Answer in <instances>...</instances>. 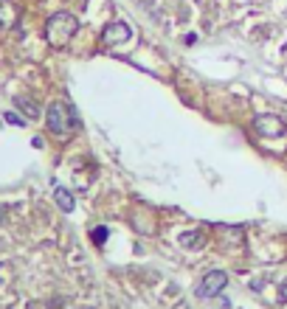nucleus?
<instances>
[{
  "mask_svg": "<svg viewBox=\"0 0 287 309\" xmlns=\"http://www.w3.org/2000/svg\"><path fill=\"white\" fill-rule=\"evenodd\" d=\"M93 242H96V245H104V242H107V228H104V225H99V228H93Z\"/></svg>",
  "mask_w": 287,
  "mask_h": 309,
  "instance_id": "6e6552de",
  "label": "nucleus"
},
{
  "mask_svg": "<svg viewBox=\"0 0 287 309\" xmlns=\"http://www.w3.org/2000/svg\"><path fill=\"white\" fill-rule=\"evenodd\" d=\"M14 20H17V12L9 0H0V28H12Z\"/></svg>",
  "mask_w": 287,
  "mask_h": 309,
  "instance_id": "423d86ee",
  "label": "nucleus"
},
{
  "mask_svg": "<svg viewBox=\"0 0 287 309\" xmlns=\"http://www.w3.org/2000/svg\"><path fill=\"white\" fill-rule=\"evenodd\" d=\"M253 126H256V132L265 138H279L285 135V121L279 118V115H256V121H253Z\"/></svg>",
  "mask_w": 287,
  "mask_h": 309,
  "instance_id": "20e7f679",
  "label": "nucleus"
},
{
  "mask_svg": "<svg viewBox=\"0 0 287 309\" xmlns=\"http://www.w3.org/2000/svg\"><path fill=\"white\" fill-rule=\"evenodd\" d=\"M76 124V115L65 102H54L48 107V129L57 132V135H65L70 126Z\"/></svg>",
  "mask_w": 287,
  "mask_h": 309,
  "instance_id": "f03ea898",
  "label": "nucleus"
},
{
  "mask_svg": "<svg viewBox=\"0 0 287 309\" xmlns=\"http://www.w3.org/2000/svg\"><path fill=\"white\" fill-rule=\"evenodd\" d=\"M279 292H282V301H287V278L282 281V289H279Z\"/></svg>",
  "mask_w": 287,
  "mask_h": 309,
  "instance_id": "9b49d317",
  "label": "nucleus"
},
{
  "mask_svg": "<svg viewBox=\"0 0 287 309\" xmlns=\"http://www.w3.org/2000/svg\"><path fill=\"white\" fill-rule=\"evenodd\" d=\"M3 118H6L9 124H14V126H23V124H25V121H23V118H20V115H17V113H6V115H3Z\"/></svg>",
  "mask_w": 287,
  "mask_h": 309,
  "instance_id": "1a4fd4ad",
  "label": "nucleus"
},
{
  "mask_svg": "<svg viewBox=\"0 0 287 309\" xmlns=\"http://www.w3.org/2000/svg\"><path fill=\"white\" fill-rule=\"evenodd\" d=\"M54 200H57V206L62 208L65 214H70V211H73V206H76V200H73V194H70L68 188H62V185H59L57 191H54Z\"/></svg>",
  "mask_w": 287,
  "mask_h": 309,
  "instance_id": "0eeeda50",
  "label": "nucleus"
},
{
  "mask_svg": "<svg viewBox=\"0 0 287 309\" xmlns=\"http://www.w3.org/2000/svg\"><path fill=\"white\" fill-rule=\"evenodd\" d=\"M76 31H79V20L70 12L51 14L45 23V40H48V45H54V48H65Z\"/></svg>",
  "mask_w": 287,
  "mask_h": 309,
  "instance_id": "f257e3e1",
  "label": "nucleus"
},
{
  "mask_svg": "<svg viewBox=\"0 0 287 309\" xmlns=\"http://www.w3.org/2000/svg\"><path fill=\"white\" fill-rule=\"evenodd\" d=\"M130 40V25L127 23H113L104 28V42H127Z\"/></svg>",
  "mask_w": 287,
  "mask_h": 309,
  "instance_id": "39448f33",
  "label": "nucleus"
},
{
  "mask_svg": "<svg viewBox=\"0 0 287 309\" xmlns=\"http://www.w3.org/2000/svg\"><path fill=\"white\" fill-rule=\"evenodd\" d=\"M225 284H228V273H222V270H211V273L203 275V281L197 284V298H214L220 295L222 289H225Z\"/></svg>",
  "mask_w": 287,
  "mask_h": 309,
  "instance_id": "7ed1b4c3",
  "label": "nucleus"
},
{
  "mask_svg": "<svg viewBox=\"0 0 287 309\" xmlns=\"http://www.w3.org/2000/svg\"><path fill=\"white\" fill-rule=\"evenodd\" d=\"M17 107H23V110H28V118H34V115H37V107H31V104H25V99H17Z\"/></svg>",
  "mask_w": 287,
  "mask_h": 309,
  "instance_id": "9d476101",
  "label": "nucleus"
}]
</instances>
